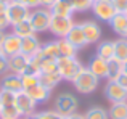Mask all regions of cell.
Instances as JSON below:
<instances>
[{"instance_id":"obj_1","label":"cell","mask_w":127,"mask_h":119,"mask_svg":"<svg viewBox=\"0 0 127 119\" xmlns=\"http://www.w3.org/2000/svg\"><path fill=\"white\" fill-rule=\"evenodd\" d=\"M56 66H58V72L63 77V81L72 82L79 76V72L84 69V64L79 61L77 58H68V57H60L56 58Z\"/></svg>"},{"instance_id":"obj_2","label":"cell","mask_w":127,"mask_h":119,"mask_svg":"<svg viewBox=\"0 0 127 119\" xmlns=\"http://www.w3.org/2000/svg\"><path fill=\"white\" fill-rule=\"evenodd\" d=\"M98 82H100V79L96 77L89 68H84L81 72H79L77 77L72 81V85H74V89L79 92V93L89 95V93H92V92L96 90Z\"/></svg>"},{"instance_id":"obj_3","label":"cell","mask_w":127,"mask_h":119,"mask_svg":"<svg viewBox=\"0 0 127 119\" xmlns=\"http://www.w3.org/2000/svg\"><path fill=\"white\" fill-rule=\"evenodd\" d=\"M79 101L76 95L69 93V92H63V93L56 95L55 101H53V111L61 116H71L72 113L77 111Z\"/></svg>"},{"instance_id":"obj_4","label":"cell","mask_w":127,"mask_h":119,"mask_svg":"<svg viewBox=\"0 0 127 119\" xmlns=\"http://www.w3.org/2000/svg\"><path fill=\"white\" fill-rule=\"evenodd\" d=\"M29 21H31V26H32L35 34L47 32L48 28H50V21H52V11H50V8L37 6V8L31 10V13H29Z\"/></svg>"},{"instance_id":"obj_5","label":"cell","mask_w":127,"mask_h":119,"mask_svg":"<svg viewBox=\"0 0 127 119\" xmlns=\"http://www.w3.org/2000/svg\"><path fill=\"white\" fill-rule=\"evenodd\" d=\"M74 26V19L72 16H56L52 15V21H50L48 31L55 35L56 39H64L71 28Z\"/></svg>"},{"instance_id":"obj_6","label":"cell","mask_w":127,"mask_h":119,"mask_svg":"<svg viewBox=\"0 0 127 119\" xmlns=\"http://www.w3.org/2000/svg\"><path fill=\"white\" fill-rule=\"evenodd\" d=\"M5 13H6V16H8L10 23H11V26H13V24H16V23H19V21L28 19L31 10H29L28 6H24L23 3H19L18 0H6Z\"/></svg>"},{"instance_id":"obj_7","label":"cell","mask_w":127,"mask_h":119,"mask_svg":"<svg viewBox=\"0 0 127 119\" xmlns=\"http://www.w3.org/2000/svg\"><path fill=\"white\" fill-rule=\"evenodd\" d=\"M90 10L93 11V15H95L96 19L106 21V23H109L111 18L118 13L111 0H95V2L92 3V8Z\"/></svg>"},{"instance_id":"obj_8","label":"cell","mask_w":127,"mask_h":119,"mask_svg":"<svg viewBox=\"0 0 127 119\" xmlns=\"http://www.w3.org/2000/svg\"><path fill=\"white\" fill-rule=\"evenodd\" d=\"M105 97L109 103H118V101L127 100V90L118 84L116 81H108L105 85Z\"/></svg>"},{"instance_id":"obj_9","label":"cell","mask_w":127,"mask_h":119,"mask_svg":"<svg viewBox=\"0 0 127 119\" xmlns=\"http://www.w3.org/2000/svg\"><path fill=\"white\" fill-rule=\"evenodd\" d=\"M16 108L19 110V113H21L23 118H29L32 113H35L37 103H35L24 90H21L16 95Z\"/></svg>"},{"instance_id":"obj_10","label":"cell","mask_w":127,"mask_h":119,"mask_svg":"<svg viewBox=\"0 0 127 119\" xmlns=\"http://www.w3.org/2000/svg\"><path fill=\"white\" fill-rule=\"evenodd\" d=\"M21 37H18L13 32H8L2 44V52L5 57H13L16 53H21Z\"/></svg>"},{"instance_id":"obj_11","label":"cell","mask_w":127,"mask_h":119,"mask_svg":"<svg viewBox=\"0 0 127 119\" xmlns=\"http://www.w3.org/2000/svg\"><path fill=\"white\" fill-rule=\"evenodd\" d=\"M81 26H82V31H84L87 45L96 44V42L101 39V28L98 26V23H95V21H84V23H81Z\"/></svg>"},{"instance_id":"obj_12","label":"cell","mask_w":127,"mask_h":119,"mask_svg":"<svg viewBox=\"0 0 127 119\" xmlns=\"http://www.w3.org/2000/svg\"><path fill=\"white\" fill-rule=\"evenodd\" d=\"M0 89H6V90L19 93V92L23 90L21 76L15 74V72H5V74L2 76V81H0Z\"/></svg>"},{"instance_id":"obj_13","label":"cell","mask_w":127,"mask_h":119,"mask_svg":"<svg viewBox=\"0 0 127 119\" xmlns=\"http://www.w3.org/2000/svg\"><path fill=\"white\" fill-rule=\"evenodd\" d=\"M40 40H39L37 34H32V35H28L21 40V53L24 57L31 58L32 55H35L39 50H40Z\"/></svg>"},{"instance_id":"obj_14","label":"cell","mask_w":127,"mask_h":119,"mask_svg":"<svg viewBox=\"0 0 127 119\" xmlns=\"http://www.w3.org/2000/svg\"><path fill=\"white\" fill-rule=\"evenodd\" d=\"M66 40L69 42V44H72L76 48H82L87 45L85 42V35H84V31H82V26L79 24V23H74V26L71 28V31L68 32V35H66Z\"/></svg>"},{"instance_id":"obj_15","label":"cell","mask_w":127,"mask_h":119,"mask_svg":"<svg viewBox=\"0 0 127 119\" xmlns=\"http://www.w3.org/2000/svg\"><path fill=\"white\" fill-rule=\"evenodd\" d=\"M24 92H26V93H28L37 105L48 101V98L52 97V90H50V89H47V87H43L42 84L34 85V87L28 89V90H24Z\"/></svg>"},{"instance_id":"obj_16","label":"cell","mask_w":127,"mask_h":119,"mask_svg":"<svg viewBox=\"0 0 127 119\" xmlns=\"http://www.w3.org/2000/svg\"><path fill=\"white\" fill-rule=\"evenodd\" d=\"M29 58L24 57L23 53H16L13 57H8V72H15V74L21 76L24 72L26 66H28Z\"/></svg>"},{"instance_id":"obj_17","label":"cell","mask_w":127,"mask_h":119,"mask_svg":"<svg viewBox=\"0 0 127 119\" xmlns=\"http://www.w3.org/2000/svg\"><path fill=\"white\" fill-rule=\"evenodd\" d=\"M87 68H89L98 79H108V61H106V60H101V58L95 57L89 63Z\"/></svg>"},{"instance_id":"obj_18","label":"cell","mask_w":127,"mask_h":119,"mask_svg":"<svg viewBox=\"0 0 127 119\" xmlns=\"http://www.w3.org/2000/svg\"><path fill=\"white\" fill-rule=\"evenodd\" d=\"M52 15L56 16H72L74 8H72V0H56L53 6L50 8Z\"/></svg>"},{"instance_id":"obj_19","label":"cell","mask_w":127,"mask_h":119,"mask_svg":"<svg viewBox=\"0 0 127 119\" xmlns=\"http://www.w3.org/2000/svg\"><path fill=\"white\" fill-rule=\"evenodd\" d=\"M109 24H111V29L116 32V34L121 35V37H124V32H126V29H127V15H126V13L118 11L111 18Z\"/></svg>"},{"instance_id":"obj_20","label":"cell","mask_w":127,"mask_h":119,"mask_svg":"<svg viewBox=\"0 0 127 119\" xmlns=\"http://www.w3.org/2000/svg\"><path fill=\"white\" fill-rule=\"evenodd\" d=\"M96 57L101 60H109L114 58V40H103L96 47Z\"/></svg>"},{"instance_id":"obj_21","label":"cell","mask_w":127,"mask_h":119,"mask_svg":"<svg viewBox=\"0 0 127 119\" xmlns=\"http://www.w3.org/2000/svg\"><path fill=\"white\" fill-rule=\"evenodd\" d=\"M39 55H40L42 58H52V60L60 58L58 40H50V42L42 44L40 45V50H39Z\"/></svg>"},{"instance_id":"obj_22","label":"cell","mask_w":127,"mask_h":119,"mask_svg":"<svg viewBox=\"0 0 127 119\" xmlns=\"http://www.w3.org/2000/svg\"><path fill=\"white\" fill-rule=\"evenodd\" d=\"M39 81H40V84L43 85V87L53 90V89L63 81V77L60 76L58 71L56 72H43V74H39Z\"/></svg>"},{"instance_id":"obj_23","label":"cell","mask_w":127,"mask_h":119,"mask_svg":"<svg viewBox=\"0 0 127 119\" xmlns=\"http://www.w3.org/2000/svg\"><path fill=\"white\" fill-rule=\"evenodd\" d=\"M11 32H13V34H16L18 37H21V39L28 37V35L35 34L34 29H32V26H31L29 18L24 19V21H19V23H16V24H13L11 26Z\"/></svg>"},{"instance_id":"obj_24","label":"cell","mask_w":127,"mask_h":119,"mask_svg":"<svg viewBox=\"0 0 127 119\" xmlns=\"http://www.w3.org/2000/svg\"><path fill=\"white\" fill-rule=\"evenodd\" d=\"M109 119H127V100L111 103V108L108 110Z\"/></svg>"},{"instance_id":"obj_25","label":"cell","mask_w":127,"mask_h":119,"mask_svg":"<svg viewBox=\"0 0 127 119\" xmlns=\"http://www.w3.org/2000/svg\"><path fill=\"white\" fill-rule=\"evenodd\" d=\"M114 58L124 63L127 60V39L119 37L118 40H114Z\"/></svg>"},{"instance_id":"obj_26","label":"cell","mask_w":127,"mask_h":119,"mask_svg":"<svg viewBox=\"0 0 127 119\" xmlns=\"http://www.w3.org/2000/svg\"><path fill=\"white\" fill-rule=\"evenodd\" d=\"M58 40V50H60V57H68V58H74L77 53V48L72 44H69L66 39H56Z\"/></svg>"},{"instance_id":"obj_27","label":"cell","mask_w":127,"mask_h":119,"mask_svg":"<svg viewBox=\"0 0 127 119\" xmlns=\"http://www.w3.org/2000/svg\"><path fill=\"white\" fill-rule=\"evenodd\" d=\"M122 72V61L113 58L108 61V81H116Z\"/></svg>"},{"instance_id":"obj_28","label":"cell","mask_w":127,"mask_h":119,"mask_svg":"<svg viewBox=\"0 0 127 119\" xmlns=\"http://www.w3.org/2000/svg\"><path fill=\"white\" fill-rule=\"evenodd\" d=\"M21 113L16 108V105H10V106H2L0 111V119H21Z\"/></svg>"},{"instance_id":"obj_29","label":"cell","mask_w":127,"mask_h":119,"mask_svg":"<svg viewBox=\"0 0 127 119\" xmlns=\"http://www.w3.org/2000/svg\"><path fill=\"white\" fill-rule=\"evenodd\" d=\"M16 92L6 90V89H0V103L2 106H10V105H16Z\"/></svg>"},{"instance_id":"obj_30","label":"cell","mask_w":127,"mask_h":119,"mask_svg":"<svg viewBox=\"0 0 127 119\" xmlns=\"http://www.w3.org/2000/svg\"><path fill=\"white\" fill-rule=\"evenodd\" d=\"M84 116H85V119H109L108 111L101 106H92Z\"/></svg>"},{"instance_id":"obj_31","label":"cell","mask_w":127,"mask_h":119,"mask_svg":"<svg viewBox=\"0 0 127 119\" xmlns=\"http://www.w3.org/2000/svg\"><path fill=\"white\" fill-rule=\"evenodd\" d=\"M21 82H23V90H28L34 85L40 84L39 76H34V74H21Z\"/></svg>"},{"instance_id":"obj_32","label":"cell","mask_w":127,"mask_h":119,"mask_svg":"<svg viewBox=\"0 0 127 119\" xmlns=\"http://www.w3.org/2000/svg\"><path fill=\"white\" fill-rule=\"evenodd\" d=\"M58 71V66H56V60L52 58H43L40 63V74L43 72H56Z\"/></svg>"},{"instance_id":"obj_33","label":"cell","mask_w":127,"mask_h":119,"mask_svg":"<svg viewBox=\"0 0 127 119\" xmlns=\"http://www.w3.org/2000/svg\"><path fill=\"white\" fill-rule=\"evenodd\" d=\"M93 0H72V8L74 11H87L92 8Z\"/></svg>"},{"instance_id":"obj_34","label":"cell","mask_w":127,"mask_h":119,"mask_svg":"<svg viewBox=\"0 0 127 119\" xmlns=\"http://www.w3.org/2000/svg\"><path fill=\"white\" fill-rule=\"evenodd\" d=\"M56 118H58V113L52 110V111H35L28 119H56Z\"/></svg>"},{"instance_id":"obj_35","label":"cell","mask_w":127,"mask_h":119,"mask_svg":"<svg viewBox=\"0 0 127 119\" xmlns=\"http://www.w3.org/2000/svg\"><path fill=\"white\" fill-rule=\"evenodd\" d=\"M23 74H34V76H39L40 74V69H39V66L35 64V63H32L31 60L28 61V66H26V69H24V72Z\"/></svg>"},{"instance_id":"obj_36","label":"cell","mask_w":127,"mask_h":119,"mask_svg":"<svg viewBox=\"0 0 127 119\" xmlns=\"http://www.w3.org/2000/svg\"><path fill=\"white\" fill-rule=\"evenodd\" d=\"M8 28H11V23H10L6 13H0V31H6Z\"/></svg>"},{"instance_id":"obj_37","label":"cell","mask_w":127,"mask_h":119,"mask_svg":"<svg viewBox=\"0 0 127 119\" xmlns=\"http://www.w3.org/2000/svg\"><path fill=\"white\" fill-rule=\"evenodd\" d=\"M111 2H113V5H114L116 11L124 13L127 10V0H111Z\"/></svg>"},{"instance_id":"obj_38","label":"cell","mask_w":127,"mask_h":119,"mask_svg":"<svg viewBox=\"0 0 127 119\" xmlns=\"http://www.w3.org/2000/svg\"><path fill=\"white\" fill-rule=\"evenodd\" d=\"M5 72H8V57L2 55L0 57V76H3Z\"/></svg>"},{"instance_id":"obj_39","label":"cell","mask_w":127,"mask_h":119,"mask_svg":"<svg viewBox=\"0 0 127 119\" xmlns=\"http://www.w3.org/2000/svg\"><path fill=\"white\" fill-rule=\"evenodd\" d=\"M19 3H23L24 6H28L29 10H34V8H37V6H40V0H18Z\"/></svg>"},{"instance_id":"obj_40","label":"cell","mask_w":127,"mask_h":119,"mask_svg":"<svg viewBox=\"0 0 127 119\" xmlns=\"http://www.w3.org/2000/svg\"><path fill=\"white\" fill-rule=\"evenodd\" d=\"M116 82H118L121 87H124L126 90H127V72H121V74H119V77L116 79Z\"/></svg>"},{"instance_id":"obj_41","label":"cell","mask_w":127,"mask_h":119,"mask_svg":"<svg viewBox=\"0 0 127 119\" xmlns=\"http://www.w3.org/2000/svg\"><path fill=\"white\" fill-rule=\"evenodd\" d=\"M56 0H40V6H43V8H52Z\"/></svg>"},{"instance_id":"obj_42","label":"cell","mask_w":127,"mask_h":119,"mask_svg":"<svg viewBox=\"0 0 127 119\" xmlns=\"http://www.w3.org/2000/svg\"><path fill=\"white\" fill-rule=\"evenodd\" d=\"M69 119H85V116H84V114H81V113H77V111H76V113H72L71 116H69Z\"/></svg>"},{"instance_id":"obj_43","label":"cell","mask_w":127,"mask_h":119,"mask_svg":"<svg viewBox=\"0 0 127 119\" xmlns=\"http://www.w3.org/2000/svg\"><path fill=\"white\" fill-rule=\"evenodd\" d=\"M6 34H8L6 31H0V47H2V44H3V40H5Z\"/></svg>"},{"instance_id":"obj_44","label":"cell","mask_w":127,"mask_h":119,"mask_svg":"<svg viewBox=\"0 0 127 119\" xmlns=\"http://www.w3.org/2000/svg\"><path fill=\"white\" fill-rule=\"evenodd\" d=\"M5 10H6V2L0 0V13H5Z\"/></svg>"},{"instance_id":"obj_45","label":"cell","mask_w":127,"mask_h":119,"mask_svg":"<svg viewBox=\"0 0 127 119\" xmlns=\"http://www.w3.org/2000/svg\"><path fill=\"white\" fill-rule=\"evenodd\" d=\"M122 72H127V60L122 63Z\"/></svg>"},{"instance_id":"obj_46","label":"cell","mask_w":127,"mask_h":119,"mask_svg":"<svg viewBox=\"0 0 127 119\" xmlns=\"http://www.w3.org/2000/svg\"><path fill=\"white\" fill-rule=\"evenodd\" d=\"M56 119H69V116H61V114H58V118Z\"/></svg>"},{"instance_id":"obj_47","label":"cell","mask_w":127,"mask_h":119,"mask_svg":"<svg viewBox=\"0 0 127 119\" xmlns=\"http://www.w3.org/2000/svg\"><path fill=\"white\" fill-rule=\"evenodd\" d=\"M124 37L127 39V29H126V32H124Z\"/></svg>"},{"instance_id":"obj_48","label":"cell","mask_w":127,"mask_h":119,"mask_svg":"<svg viewBox=\"0 0 127 119\" xmlns=\"http://www.w3.org/2000/svg\"><path fill=\"white\" fill-rule=\"evenodd\" d=\"M2 55H3V52H2V47H0V57H2Z\"/></svg>"},{"instance_id":"obj_49","label":"cell","mask_w":127,"mask_h":119,"mask_svg":"<svg viewBox=\"0 0 127 119\" xmlns=\"http://www.w3.org/2000/svg\"><path fill=\"white\" fill-rule=\"evenodd\" d=\"M0 111H2V103H0Z\"/></svg>"},{"instance_id":"obj_50","label":"cell","mask_w":127,"mask_h":119,"mask_svg":"<svg viewBox=\"0 0 127 119\" xmlns=\"http://www.w3.org/2000/svg\"><path fill=\"white\" fill-rule=\"evenodd\" d=\"M124 13H126V15H127V10H126V11H124Z\"/></svg>"},{"instance_id":"obj_51","label":"cell","mask_w":127,"mask_h":119,"mask_svg":"<svg viewBox=\"0 0 127 119\" xmlns=\"http://www.w3.org/2000/svg\"><path fill=\"white\" fill-rule=\"evenodd\" d=\"M21 119H28V118H21Z\"/></svg>"},{"instance_id":"obj_52","label":"cell","mask_w":127,"mask_h":119,"mask_svg":"<svg viewBox=\"0 0 127 119\" xmlns=\"http://www.w3.org/2000/svg\"><path fill=\"white\" fill-rule=\"evenodd\" d=\"M2 2H6V0H2Z\"/></svg>"},{"instance_id":"obj_53","label":"cell","mask_w":127,"mask_h":119,"mask_svg":"<svg viewBox=\"0 0 127 119\" xmlns=\"http://www.w3.org/2000/svg\"><path fill=\"white\" fill-rule=\"evenodd\" d=\"M93 2H95V0H93Z\"/></svg>"}]
</instances>
